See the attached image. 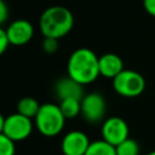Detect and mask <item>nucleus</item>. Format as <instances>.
I'll return each mask as SVG.
<instances>
[{
    "mask_svg": "<svg viewBox=\"0 0 155 155\" xmlns=\"http://www.w3.org/2000/svg\"><path fill=\"white\" fill-rule=\"evenodd\" d=\"M68 76L80 85H88L97 80L99 74V57L87 47L76 48L67 63Z\"/></svg>",
    "mask_w": 155,
    "mask_h": 155,
    "instance_id": "f257e3e1",
    "label": "nucleus"
},
{
    "mask_svg": "<svg viewBox=\"0 0 155 155\" xmlns=\"http://www.w3.org/2000/svg\"><path fill=\"white\" fill-rule=\"evenodd\" d=\"M39 25L45 38H54L58 40L71 30L74 17L69 8L56 5L47 7L41 13Z\"/></svg>",
    "mask_w": 155,
    "mask_h": 155,
    "instance_id": "f03ea898",
    "label": "nucleus"
},
{
    "mask_svg": "<svg viewBox=\"0 0 155 155\" xmlns=\"http://www.w3.org/2000/svg\"><path fill=\"white\" fill-rule=\"evenodd\" d=\"M65 117L58 104H41L38 115L34 119V125L38 131L45 137H54L59 134L64 127Z\"/></svg>",
    "mask_w": 155,
    "mask_h": 155,
    "instance_id": "7ed1b4c3",
    "label": "nucleus"
},
{
    "mask_svg": "<svg viewBox=\"0 0 155 155\" xmlns=\"http://www.w3.org/2000/svg\"><path fill=\"white\" fill-rule=\"evenodd\" d=\"M33 127H34L33 120L18 113L11 114L8 116H1L0 119L1 134L6 136L15 143L27 139L31 134Z\"/></svg>",
    "mask_w": 155,
    "mask_h": 155,
    "instance_id": "20e7f679",
    "label": "nucleus"
},
{
    "mask_svg": "<svg viewBox=\"0 0 155 155\" xmlns=\"http://www.w3.org/2000/svg\"><path fill=\"white\" fill-rule=\"evenodd\" d=\"M113 88L122 97H138L145 88V79L136 70L124 69L116 78L113 79Z\"/></svg>",
    "mask_w": 155,
    "mask_h": 155,
    "instance_id": "39448f33",
    "label": "nucleus"
},
{
    "mask_svg": "<svg viewBox=\"0 0 155 155\" xmlns=\"http://www.w3.org/2000/svg\"><path fill=\"white\" fill-rule=\"evenodd\" d=\"M107 102L99 92H91L81 99V116L88 124H98L104 120Z\"/></svg>",
    "mask_w": 155,
    "mask_h": 155,
    "instance_id": "423d86ee",
    "label": "nucleus"
},
{
    "mask_svg": "<svg viewBox=\"0 0 155 155\" xmlns=\"http://www.w3.org/2000/svg\"><path fill=\"white\" fill-rule=\"evenodd\" d=\"M102 139L113 147H117L128 137V125L119 116H110L102 124Z\"/></svg>",
    "mask_w": 155,
    "mask_h": 155,
    "instance_id": "0eeeda50",
    "label": "nucleus"
},
{
    "mask_svg": "<svg viewBox=\"0 0 155 155\" xmlns=\"http://www.w3.org/2000/svg\"><path fill=\"white\" fill-rule=\"evenodd\" d=\"M90 144L91 142L86 133L74 130L63 137L61 149L63 155H85Z\"/></svg>",
    "mask_w": 155,
    "mask_h": 155,
    "instance_id": "6e6552de",
    "label": "nucleus"
},
{
    "mask_svg": "<svg viewBox=\"0 0 155 155\" xmlns=\"http://www.w3.org/2000/svg\"><path fill=\"white\" fill-rule=\"evenodd\" d=\"M6 33L11 45L22 46L31 40L34 35V27L27 19H16L8 24Z\"/></svg>",
    "mask_w": 155,
    "mask_h": 155,
    "instance_id": "1a4fd4ad",
    "label": "nucleus"
},
{
    "mask_svg": "<svg viewBox=\"0 0 155 155\" xmlns=\"http://www.w3.org/2000/svg\"><path fill=\"white\" fill-rule=\"evenodd\" d=\"M54 92H56V96L59 98V101H63L67 98H75L81 101L85 96L82 85L73 80L70 76L61 78L54 85Z\"/></svg>",
    "mask_w": 155,
    "mask_h": 155,
    "instance_id": "9d476101",
    "label": "nucleus"
},
{
    "mask_svg": "<svg viewBox=\"0 0 155 155\" xmlns=\"http://www.w3.org/2000/svg\"><path fill=\"white\" fill-rule=\"evenodd\" d=\"M124 70L122 59L115 53H104L99 57V74L104 78L114 79Z\"/></svg>",
    "mask_w": 155,
    "mask_h": 155,
    "instance_id": "9b49d317",
    "label": "nucleus"
},
{
    "mask_svg": "<svg viewBox=\"0 0 155 155\" xmlns=\"http://www.w3.org/2000/svg\"><path fill=\"white\" fill-rule=\"evenodd\" d=\"M40 107H41V104H39V102L35 98L23 97L17 103V113L25 117L35 119V116L38 115V113L40 110Z\"/></svg>",
    "mask_w": 155,
    "mask_h": 155,
    "instance_id": "f8f14e48",
    "label": "nucleus"
},
{
    "mask_svg": "<svg viewBox=\"0 0 155 155\" xmlns=\"http://www.w3.org/2000/svg\"><path fill=\"white\" fill-rule=\"evenodd\" d=\"M59 108L65 119H74L81 114V101L75 98H67L59 102Z\"/></svg>",
    "mask_w": 155,
    "mask_h": 155,
    "instance_id": "ddd939ff",
    "label": "nucleus"
},
{
    "mask_svg": "<svg viewBox=\"0 0 155 155\" xmlns=\"http://www.w3.org/2000/svg\"><path fill=\"white\" fill-rule=\"evenodd\" d=\"M85 155H116V149L103 139L91 142Z\"/></svg>",
    "mask_w": 155,
    "mask_h": 155,
    "instance_id": "4468645a",
    "label": "nucleus"
},
{
    "mask_svg": "<svg viewBox=\"0 0 155 155\" xmlns=\"http://www.w3.org/2000/svg\"><path fill=\"white\" fill-rule=\"evenodd\" d=\"M116 149V155H139V144L133 138H127L122 143H120Z\"/></svg>",
    "mask_w": 155,
    "mask_h": 155,
    "instance_id": "2eb2a0df",
    "label": "nucleus"
},
{
    "mask_svg": "<svg viewBox=\"0 0 155 155\" xmlns=\"http://www.w3.org/2000/svg\"><path fill=\"white\" fill-rule=\"evenodd\" d=\"M15 142L4 134H0V155H15Z\"/></svg>",
    "mask_w": 155,
    "mask_h": 155,
    "instance_id": "dca6fc26",
    "label": "nucleus"
},
{
    "mask_svg": "<svg viewBox=\"0 0 155 155\" xmlns=\"http://www.w3.org/2000/svg\"><path fill=\"white\" fill-rule=\"evenodd\" d=\"M58 46H59V42L54 38H45L42 41V50L48 54L54 53L58 50Z\"/></svg>",
    "mask_w": 155,
    "mask_h": 155,
    "instance_id": "f3484780",
    "label": "nucleus"
},
{
    "mask_svg": "<svg viewBox=\"0 0 155 155\" xmlns=\"http://www.w3.org/2000/svg\"><path fill=\"white\" fill-rule=\"evenodd\" d=\"M8 45H11V44H10L8 36H7L6 29L5 28H1L0 29V53H4L7 50Z\"/></svg>",
    "mask_w": 155,
    "mask_h": 155,
    "instance_id": "a211bd4d",
    "label": "nucleus"
},
{
    "mask_svg": "<svg viewBox=\"0 0 155 155\" xmlns=\"http://www.w3.org/2000/svg\"><path fill=\"white\" fill-rule=\"evenodd\" d=\"M8 17V7L4 0H0V23H5Z\"/></svg>",
    "mask_w": 155,
    "mask_h": 155,
    "instance_id": "6ab92c4d",
    "label": "nucleus"
},
{
    "mask_svg": "<svg viewBox=\"0 0 155 155\" xmlns=\"http://www.w3.org/2000/svg\"><path fill=\"white\" fill-rule=\"evenodd\" d=\"M143 6L149 15L155 17V0H143Z\"/></svg>",
    "mask_w": 155,
    "mask_h": 155,
    "instance_id": "aec40b11",
    "label": "nucleus"
},
{
    "mask_svg": "<svg viewBox=\"0 0 155 155\" xmlns=\"http://www.w3.org/2000/svg\"><path fill=\"white\" fill-rule=\"evenodd\" d=\"M147 155H155V150H153V151H150V153H148Z\"/></svg>",
    "mask_w": 155,
    "mask_h": 155,
    "instance_id": "412c9836",
    "label": "nucleus"
}]
</instances>
